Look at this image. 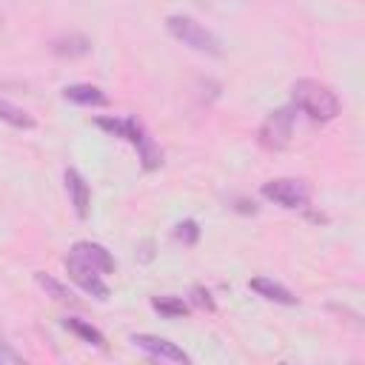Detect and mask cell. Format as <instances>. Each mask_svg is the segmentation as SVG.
I'll return each mask as SVG.
<instances>
[{"label":"cell","instance_id":"12","mask_svg":"<svg viewBox=\"0 0 365 365\" xmlns=\"http://www.w3.org/2000/svg\"><path fill=\"white\" fill-rule=\"evenodd\" d=\"M0 120L9 123L11 128H34V117L6 97H0Z\"/></svg>","mask_w":365,"mask_h":365},{"label":"cell","instance_id":"14","mask_svg":"<svg viewBox=\"0 0 365 365\" xmlns=\"http://www.w3.org/2000/svg\"><path fill=\"white\" fill-rule=\"evenodd\" d=\"M66 328H68V331H74L77 336H83L86 342L97 345V348H103V345H106V336H103L94 325H88L86 319H80V317H68V319H66Z\"/></svg>","mask_w":365,"mask_h":365},{"label":"cell","instance_id":"13","mask_svg":"<svg viewBox=\"0 0 365 365\" xmlns=\"http://www.w3.org/2000/svg\"><path fill=\"white\" fill-rule=\"evenodd\" d=\"M137 151H140V160H143V168H145V171L160 168V163H163V151H160V145H157L148 134H143V137H140Z\"/></svg>","mask_w":365,"mask_h":365},{"label":"cell","instance_id":"16","mask_svg":"<svg viewBox=\"0 0 365 365\" xmlns=\"http://www.w3.org/2000/svg\"><path fill=\"white\" fill-rule=\"evenodd\" d=\"M34 282L51 297V299H57V302H66V299H71V291L63 285V282H57L54 277H48V274H43V271H37L34 274Z\"/></svg>","mask_w":365,"mask_h":365},{"label":"cell","instance_id":"4","mask_svg":"<svg viewBox=\"0 0 365 365\" xmlns=\"http://www.w3.org/2000/svg\"><path fill=\"white\" fill-rule=\"evenodd\" d=\"M262 197L282 208H305L311 202V185L297 177H277L262 182Z\"/></svg>","mask_w":365,"mask_h":365},{"label":"cell","instance_id":"6","mask_svg":"<svg viewBox=\"0 0 365 365\" xmlns=\"http://www.w3.org/2000/svg\"><path fill=\"white\" fill-rule=\"evenodd\" d=\"M131 342L134 348L145 351L148 356L154 359H165V362H191V356L171 339L165 336H154V334H131Z\"/></svg>","mask_w":365,"mask_h":365},{"label":"cell","instance_id":"7","mask_svg":"<svg viewBox=\"0 0 365 365\" xmlns=\"http://www.w3.org/2000/svg\"><path fill=\"white\" fill-rule=\"evenodd\" d=\"M71 254H77L80 259H86L88 265H94L100 274H114V268H117L111 251H108L106 245H100V242H91V240H80V242H74Z\"/></svg>","mask_w":365,"mask_h":365},{"label":"cell","instance_id":"17","mask_svg":"<svg viewBox=\"0 0 365 365\" xmlns=\"http://www.w3.org/2000/svg\"><path fill=\"white\" fill-rule=\"evenodd\" d=\"M151 308L160 311L163 317H185L188 305L180 297H151Z\"/></svg>","mask_w":365,"mask_h":365},{"label":"cell","instance_id":"11","mask_svg":"<svg viewBox=\"0 0 365 365\" xmlns=\"http://www.w3.org/2000/svg\"><path fill=\"white\" fill-rule=\"evenodd\" d=\"M63 97L68 103H77V106H106L108 97L103 94V88L91 86V83H74V86H66L63 88Z\"/></svg>","mask_w":365,"mask_h":365},{"label":"cell","instance_id":"5","mask_svg":"<svg viewBox=\"0 0 365 365\" xmlns=\"http://www.w3.org/2000/svg\"><path fill=\"white\" fill-rule=\"evenodd\" d=\"M66 271H68V277H71L86 294H91L94 299H106V297H108V285L103 282V274H100L94 265H88L86 259H80L77 254H71V251H68V257H66Z\"/></svg>","mask_w":365,"mask_h":365},{"label":"cell","instance_id":"2","mask_svg":"<svg viewBox=\"0 0 365 365\" xmlns=\"http://www.w3.org/2000/svg\"><path fill=\"white\" fill-rule=\"evenodd\" d=\"M165 29H168V34H171L174 40H180L182 46H188V48H194V51H200V54H211V57H220V54H222L217 34L208 31L202 23H197V20L188 17V14H171V17L165 20Z\"/></svg>","mask_w":365,"mask_h":365},{"label":"cell","instance_id":"15","mask_svg":"<svg viewBox=\"0 0 365 365\" xmlns=\"http://www.w3.org/2000/svg\"><path fill=\"white\" fill-rule=\"evenodd\" d=\"M54 51L57 54H68V57H80V54H86L88 51V40L86 37H80V34H68V37H57L54 40Z\"/></svg>","mask_w":365,"mask_h":365},{"label":"cell","instance_id":"19","mask_svg":"<svg viewBox=\"0 0 365 365\" xmlns=\"http://www.w3.org/2000/svg\"><path fill=\"white\" fill-rule=\"evenodd\" d=\"M191 299H194V305H200V308H205V311H214V308H217L214 299H211V291L202 288V285H194V288H191Z\"/></svg>","mask_w":365,"mask_h":365},{"label":"cell","instance_id":"8","mask_svg":"<svg viewBox=\"0 0 365 365\" xmlns=\"http://www.w3.org/2000/svg\"><path fill=\"white\" fill-rule=\"evenodd\" d=\"M63 180H66V191H68V197H71L74 214H77L80 220H86V217H88V205H91V188H88V182L83 180V174H80L77 168H66Z\"/></svg>","mask_w":365,"mask_h":365},{"label":"cell","instance_id":"9","mask_svg":"<svg viewBox=\"0 0 365 365\" xmlns=\"http://www.w3.org/2000/svg\"><path fill=\"white\" fill-rule=\"evenodd\" d=\"M94 123H97L103 131H108V134H114V137L128 140L131 145H137V143H140V137L145 134V128H143L134 117H97Z\"/></svg>","mask_w":365,"mask_h":365},{"label":"cell","instance_id":"20","mask_svg":"<svg viewBox=\"0 0 365 365\" xmlns=\"http://www.w3.org/2000/svg\"><path fill=\"white\" fill-rule=\"evenodd\" d=\"M0 362H3V351H0Z\"/></svg>","mask_w":365,"mask_h":365},{"label":"cell","instance_id":"3","mask_svg":"<svg viewBox=\"0 0 365 365\" xmlns=\"http://www.w3.org/2000/svg\"><path fill=\"white\" fill-rule=\"evenodd\" d=\"M294 120H297V108L294 106H282V108L271 111L262 120L259 131H257L259 145L265 151H282L294 137Z\"/></svg>","mask_w":365,"mask_h":365},{"label":"cell","instance_id":"18","mask_svg":"<svg viewBox=\"0 0 365 365\" xmlns=\"http://www.w3.org/2000/svg\"><path fill=\"white\" fill-rule=\"evenodd\" d=\"M174 237H177L182 245H194V242L200 240V225H197L194 220H182V222H177Z\"/></svg>","mask_w":365,"mask_h":365},{"label":"cell","instance_id":"10","mask_svg":"<svg viewBox=\"0 0 365 365\" xmlns=\"http://www.w3.org/2000/svg\"><path fill=\"white\" fill-rule=\"evenodd\" d=\"M248 288H251L254 294H259L262 299H268V302L297 305V297H294L285 285H279V282H274V279H268V277H254V279H248Z\"/></svg>","mask_w":365,"mask_h":365},{"label":"cell","instance_id":"1","mask_svg":"<svg viewBox=\"0 0 365 365\" xmlns=\"http://www.w3.org/2000/svg\"><path fill=\"white\" fill-rule=\"evenodd\" d=\"M291 97H294V108H299L302 114H308L311 120L317 123H328L339 114V97L331 86L319 83V80H311V77H302L291 86Z\"/></svg>","mask_w":365,"mask_h":365}]
</instances>
